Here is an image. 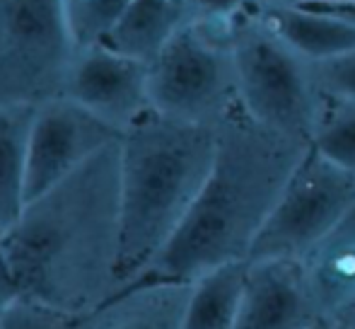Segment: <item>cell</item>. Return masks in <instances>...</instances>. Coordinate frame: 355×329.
<instances>
[{
  "mask_svg": "<svg viewBox=\"0 0 355 329\" xmlns=\"http://www.w3.org/2000/svg\"><path fill=\"white\" fill-rule=\"evenodd\" d=\"M78 49L61 0H0V104L63 97Z\"/></svg>",
  "mask_w": 355,
  "mask_h": 329,
  "instance_id": "6",
  "label": "cell"
},
{
  "mask_svg": "<svg viewBox=\"0 0 355 329\" xmlns=\"http://www.w3.org/2000/svg\"><path fill=\"white\" fill-rule=\"evenodd\" d=\"M22 296L83 317L121 291V141L109 143L3 233Z\"/></svg>",
  "mask_w": 355,
  "mask_h": 329,
  "instance_id": "1",
  "label": "cell"
},
{
  "mask_svg": "<svg viewBox=\"0 0 355 329\" xmlns=\"http://www.w3.org/2000/svg\"><path fill=\"white\" fill-rule=\"evenodd\" d=\"M302 5L338 15V17H343L355 24V0H302Z\"/></svg>",
  "mask_w": 355,
  "mask_h": 329,
  "instance_id": "23",
  "label": "cell"
},
{
  "mask_svg": "<svg viewBox=\"0 0 355 329\" xmlns=\"http://www.w3.org/2000/svg\"><path fill=\"white\" fill-rule=\"evenodd\" d=\"M254 12L309 63L355 49V24L302 3H249Z\"/></svg>",
  "mask_w": 355,
  "mask_h": 329,
  "instance_id": "13",
  "label": "cell"
},
{
  "mask_svg": "<svg viewBox=\"0 0 355 329\" xmlns=\"http://www.w3.org/2000/svg\"><path fill=\"white\" fill-rule=\"evenodd\" d=\"M232 19L189 17L150 63V109L189 124L218 126L239 104Z\"/></svg>",
  "mask_w": 355,
  "mask_h": 329,
  "instance_id": "4",
  "label": "cell"
},
{
  "mask_svg": "<svg viewBox=\"0 0 355 329\" xmlns=\"http://www.w3.org/2000/svg\"><path fill=\"white\" fill-rule=\"evenodd\" d=\"M218 126L145 112L121 138L119 278L131 286L164 249L211 174Z\"/></svg>",
  "mask_w": 355,
  "mask_h": 329,
  "instance_id": "3",
  "label": "cell"
},
{
  "mask_svg": "<svg viewBox=\"0 0 355 329\" xmlns=\"http://www.w3.org/2000/svg\"><path fill=\"white\" fill-rule=\"evenodd\" d=\"M355 206V174L309 146L278 194L249 252L254 259H302Z\"/></svg>",
  "mask_w": 355,
  "mask_h": 329,
  "instance_id": "7",
  "label": "cell"
},
{
  "mask_svg": "<svg viewBox=\"0 0 355 329\" xmlns=\"http://www.w3.org/2000/svg\"><path fill=\"white\" fill-rule=\"evenodd\" d=\"M312 148L355 174V99L324 94L312 128Z\"/></svg>",
  "mask_w": 355,
  "mask_h": 329,
  "instance_id": "17",
  "label": "cell"
},
{
  "mask_svg": "<svg viewBox=\"0 0 355 329\" xmlns=\"http://www.w3.org/2000/svg\"><path fill=\"white\" fill-rule=\"evenodd\" d=\"M193 19H232L252 0H182Z\"/></svg>",
  "mask_w": 355,
  "mask_h": 329,
  "instance_id": "21",
  "label": "cell"
},
{
  "mask_svg": "<svg viewBox=\"0 0 355 329\" xmlns=\"http://www.w3.org/2000/svg\"><path fill=\"white\" fill-rule=\"evenodd\" d=\"M148 73V63L112 51L104 44L80 47L63 97L92 112L123 136L150 112Z\"/></svg>",
  "mask_w": 355,
  "mask_h": 329,
  "instance_id": "9",
  "label": "cell"
},
{
  "mask_svg": "<svg viewBox=\"0 0 355 329\" xmlns=\"http://www.w3.org/2000/svg\"><path fill=\"white\" fill-rule=\"evenodd\" d=\"M15 296H19V288L12 276V269H10L8 254H5L3 247V233H0V307L8 301H12Z\"/></svg>",
  "mask_w": 355,
  "mask_h": 329,
  "instance_id": "22",
  "label": "cell"
},
{
  "mask_svg": "<svg viewBox=\"0 0 355 329\" xmlns=\"http://www.w3.org/2000/svg\"><path fill=\"white\" fill-rule=\"evenodd\" d=\"M187 19L182 0H131L99 44L150 66Z\"/></svg>",
  "mask_w": 355,
  "mask_h": 329,
  "instance_id": "14",
  "label": "cell"
},
{
  "mask_svg": "<svg viewBox=\"0 0 355 329\" xmlns=\"http://www.w3.org/2000/svg\"><path fill=\"white\" fill-rule=\"evenodd\" d=\"M319 320L297 259L249 262L234 329H307Z\"/></svg>",
  "mask_w": 355,
  "mask_h": 329,
  "instance_id": "10",
  "label": "cell"
},
{
  "mask_svg": "<svg viewBox=\"0 0 355 329\" xmlns=\"http://www.w3.org/2000/svg\"><path fill=\"white\" fill-rule=\"evenodd\" d=\"M80 317L29 296H15L0 307V329H73Z\"/></svg>",
  "mask_w": 355,
  "mask_h": 329,
  "instance_id": "19",
  "label": "cell"
},
{
  "mask_svg": "<svg viewBox=\"0 0 355 329\" xmlns=\"http://www.w3.org/2000/svg\"><path fill=\"white\" fill-rule=\"evenodd\" d=\"M334 327H336L334 320H319V322H314V325H309L307 329H334Z\"/></svg>",
  "mask_w": 355,
  "mask_h": 329,
  "instance_id": "25",
  "label": "cell"
},
{
  "mask_svg": "<svg viewBox=\"0 0 355 329\" xmlns=\"http://www.w3.org/2000/svg\"><path fill=\"white\" fill-rule=\"evenodd\" d=\"M334 322H338L343 329H355V303H351V305H348Z\"/></svg>",
  "mask_w": 355,
  "mask_h": 329,
  "instance_id": "24",
  "label": "cell"
},
{
  "mask_svg": "<svg viewBox=\"0 0 355 329\" xmlns=\"http://www.w3.org/2000/svg\"><path fill=\"white\" fill-rule=\"evenodd\" d=\"M247 262H230L191 283L182 329H234L242 305Z\"/></svg>",
  "mask_w": 355,
  "mask_h": 329,
  "instance_id": "16",
  "label": "cell"
},
{
  "mask_svg": "<svg viewBox=\"0 0 355 329\" xmlns=\"http://www.w3.org/2000/svg\"><path fill=\"white\" fill-rule=\"evenodd\" d=\"M307 148L309 143L263 126L237 104L218 124L215 160L196 201L138 281L193 283L223 264L247 262Z\"/></svg>",
  "mask_w": 355,
  "mask_h": 329,
  "instance_id": "2",
  "label": "cell"
},
{
  "mask_svg": "<svg viewBox=\"0 0 355 329\" xmlns=\"http://www.w3.org/2000/svg\"><path fill=\"white\" fill-rule=\"evenodd\" d=\"M37 107L0 104V233L12 228L27 206L29 131Z\"/></svg>",
  "mask_w": 355,
  "mask_h": 329,
  "instance_id": "15",
  "label": "cell"
},
{
  "mask_svg": "<svg viewBox=\"0 0 355 329\" xmlns=\"http://www.w3.org/2000/svg\"><path fill=\"white\" fill-rule=\"evenodd\" d=\"M191 283L138 281L121 288L73 329H182Z\"/></svg>",
  "mask_w": 355,
  "mask_h": 329,
  "instance_id": "11",
  "label": "cell"
},
{
  "mask_svg": "<svg viewBox=\"0 0 355 329\" xmlns=\"http://www.w3.org/2000/svg\"><path fill=\"white\" fill-rule=\"evenodd\" d=\"M297 262L319 317L336 320L355 303V206Z\"/></svg>",
  "mask_w": 355,
  "mask_h": 329,
  "instance_id": "12",
  "label": "cell"
},
{
  "mask_svg": "<svg viewBox=\"0 0 355 329\" xmlns=\"http://www.w3.org/2000/svg\"><path fill=\"white\" fill-rule=\"evenodd\" d=\"M121 133L68 97H56L34 109L27 158V201L49 192L83 167Z\"/></svg>",
  "mask_w": 355,
  "mask_h": 329,
  "instance_id": "8",
  "label": "cell"
},
{
  "mask_svg": "<svg viewBox=\"0 0 355 329\" xmlns=\"http://www.w3.org/2000/svg\"><path fill=\"white\" fill-rule=\"evenodd\" d=\"M334 329H343V327H341V325H338V322H336V327H334Z\"/></svg>",
  "mask_w": 355,
  "mask_h": 329,
  "instance_id": "27",
  "label": "cell"
},
{
  "mask_svg": "<svg viewBox=\"0 0 355 329\" xmlns=\"http://www.w3.org/2000/svg\"><path fill=\"white\" fill-rule=\"evenodd\" d=\"M312 73L319 92L355 99V49L329 61L312 63Z\"/></svg>",
  "mask_w": 355,
  "mask_h": 329,
  "instance_id": "20",
  "label": "cell"
},
{
  "mask_svg": "<svg viewBox=\"0 0 355 329\" xmlns=\"http://www.w3.org/2000/svg\"><path fill=\"white\" fill-rule=\"evenodd\" d=\"M78 47L99 44L131 0H61Z\"/></svg>",
  "mask_w": 355,
  "mask_h": 329,
  "instance_id": "18",
  "label": "cell"
},
{
  "mask_svg": "<svg viewBox=\"0 0 355 329\" xmlns=\"http://www.w3.org/2000/svg\"><path fill=\"white\" fill-rule=\"evenodd\" d=\"M230 24L242 109L263 126L312 146L322 99L312 63L278 37L252 5L239 10Z\"/></svg>",
  "mask_w": 355,
  "mask_h": 329,
  "instance_id": "5",
  "label": "cell"
},
{
  "mask_svg": "<svg viewBox=\"0 0 355 329\" xmlns=\"http://www.w3.org/2000/svg\"><path fill=\"white\" fill-rule=\"evenodd\" d=\"M254 3H302V0H254Z\"/></svg>",
  "mask_w": 355,
  "mask_h": 329,
  "instance_id": "26",
  "label": "cell"
}]
</instances>
